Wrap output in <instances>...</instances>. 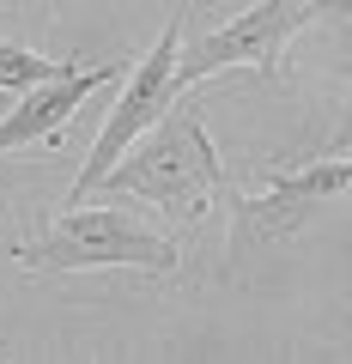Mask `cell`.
<instances>
[{"label":"cell","mask_w":352,"mask_h":364,"mask_svg":"<svg viewBox=\"0 0 352 364\" xmlns=\"http://www.w3.org/2000/svg\"><path fill=\"white\" fill-rule=\"evenodd\" d=\"M340 152H352V104H346V116H340V128L328 134V146L316 158H340Z\"/></svg>","instance_id":"ba28073f"},{"label":"cell","mask_w":352,"mask_h":364,"mask_svg":"<svg viewBox=\"0 0 352 364\" xmlns=\"http://www.w3.org/2000/svg\"><path fill=\"white\" fill-rule=\"evenodd\" d=\"M67 73H79V55H31L18 43H0V91H31Z\"/></svg>","instance_id":"52a82bcc"},{"label":"cell","mask_w":352,"mask_h":364,"mask_svg":"<svg viewBox=\"0 0 352 364\" xmlns=\"http://www.w3.org/2000/svg\"><path fill=\"white\" fill-rule=\"evenodd\" d=\"M316 18V0H255L231 25L207 31L201 43L176 49V91L201 85L213 73H231V67H255L261 79H279V61H286V43L292 31H304Z\"/></svg>","instance_id":"5b68a950"},{"label":"cell","mask_w":352,"mask_h":364,"mask_svg":"<svg viewBox=\"0 0 352 364\" xmlns=\"http://www.w3.org/2000/svg\"><path fill=\"white\" fill-rule=\"evenodd\" d=\"M122 73H128V61H97V67H79V73H67V79H49V85L18 91V104L0 116V158H6V152H25V146H43V140H55V134H67V128H73V116H79V104H85L97 85L122 79Z\"/></svg>","instance_id":"8992f818"},{"label":"cell","mask_w":352,"mask_h":364,"mask_svg":"<svg viewBox=\"0 0 352 364\" xmlns=\"http://www.w3.org/2000/svg\"><path fill=\"white\" fill-rule=\"evenodd\" d=\"M18 267L31 273H92V267H140V273H158V279H170V273L183 267V249H176V237L152 231V225H140L128 207H116V200H104V207H67L61 219L49 225V237H37V243L13 249Z\"/></svg>","instance_id":"7a4b0ae2"},{"label":"cell","mask_w":352,"mask_h":364,"mask_svg":"<svg viewBox=\"0 0 352 364\" xmlns=\"http://www.w3.org/2000/svg\"><path fill=\"white\" fill-rule=\"evenodd\" d=\"M183 25H188V13H170L164 18V37L152 43V49L140 55V61L122 73V97H116V109L104 116V128H97V140H92V152H85V164H79V176H73V188H67V207H79V200H92V188L104 182V170L116 164L122 152H128L134 140H140L146 128H152L158 116H164L183 91H176V49H183Z\"/></svg>","instance_id":"277c9868"},{"label":"cell","mask_w":352,"mask_h":364,"mask_svg":"<svg viewBox=\"0 0 352 364\" xmlns=\"http://www.w3.org/2000/svg\"><path fill=\"white\" fill-rule=\"evenodd\" d=\"M219 152H213V134L201 122V109H188L183 97L104 170V188L110 200L134 195V200H152V207L176 213V219H201L219 195Z\"/></svg>","instance_id":"6da1fadb"},{"label":"cell","mask_w":352,"mask_h":364,"mask_svg":"<svg viewBox=\"0 0 352 364\" xmlns=\"http://www.w3.org/2000/svg\"><path fill=\"white\" fill-rule=\"evenodd\" d=\"M316 13H334V18H352V0H316Z\"/></svg>","instance_id":"9c48e42d"},{"label":"cell","mask_w":352,"mask_h":364,"mask_svg":"<svg viewBox=\"0 0 352 364\" xmlns=\"http://www.w3.org/2000/svg\"><path fill=\"white\" fill-rule=\"evenodd\" d=\"M352 188V158H310V164H267L255 188L231 200V261H249L255 249L292 243L322 213Z\"/></svg>","instance_id":"3957f363"}]
</instances>
